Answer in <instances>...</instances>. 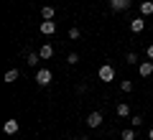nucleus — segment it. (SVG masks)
I'll list each match as a JSON object with an SVG mask.
<instances>
[{"instance_id": "obj_5", "label": "nucleus", "mask_w": 153, "mask_h": 140, "mask_svg": "<svg viewBox=\"0 0 153 140\" xmlns=\"http://www.w3.org/2000/svg\"><path fill=\"white\" fill-rule=\"evenodd\" d=\"M133 5V0H110V8L112 10H128Z\"/></svg>"}, {"instance_id": "obj_14", "label": "nucleus", "mask_w": 153, "mask_h": 140, "mask_svg": "<svg viewBox=\"0 0 153 140\" xmlns=\"http://www.w3.org/2000/svg\"><path fill=\"white\" fill-rule=\"evenodd\" d=\"M120 138H123V140H135V127H125V130L120 133Z\"/></svg>"}, {"instance_id": "obj_9", "label": "nucleus", "mask_w": 153, "mask_h": 140, "mask_svg": "<svg viewBox=\"0 0 153 140\" xmlns=\"http://www.w3.org/2000/svg\"><path fill=\"white\" fill-rule=\"evenodd\" d=\"M54 16H56V10L51 5H44L41 8V18H44V21H54Z\"/></svg>"}, {"instance_id": "obj_3", "label": "nucleus", "mask_w": 153, "mask_h": 140, "mask_svg": "<svg viewBox=\"0 0 153 140\" xmlns=\"http://www.w3.org/2000/svg\"><path fill=\"white\" fill-rule=\"evenodd\" d=\"M100 125H102V112H89V115H87V127L97 130Z\"/></svg>"}, {"instance_id": "obj_6", "label": "nucleus", "mask_w": 153, "mask_h": 140, "mask_svg": "<svg viewBox=\"0 0 153 140\" xmlns=\"http://www.w3.org/2000/svg\"><path fill=\"white\" fill-rule=\"evenodd\" d=\"M138 74L140 76H151L153 74V61H140V64H138Z\"/></svg>"}, {"instance_id": "obj_20", "label": "nucleus", "mask_w": 153, "mask_h": 140, "mask_svg": "<svg viewBox=\"0 0 153 140\" xmlns=\"http://www.w3.org/2000/svg\"><path fill=\"white\" fill-rule=\"evenodd\" d=\"M120 89L123 92H133V81H120Z\"/></svg>"}, {"instance_id": "obj_10", "label": "nucleus", "mask_w": 153, "mask_h": 140, "mask_svg": "<svg viewBox=\"0 0 153 140\" xmlns=\"http://www.w3.org/2000/svg\"><path fill=\"white\" fill-rule=\"evenodd\" d=\"M115 112H117V117H130V107H128V102H120Z\"/></svg>"}, {"instance_id": "obj_8", "label": "nucleus", "mask_w": 153, "mask_h": 140, "mask_svg": "<svg viewBox=\"0 0 153 140\" xmlns=\"http://www.w3.org/2000/svg\"><path fill=\"white\" fill-rule=\"evenodd\" d=\"M143 28H146V21H143V18H133L130 21V31L133 33H140Z\"/></svg>"}, {"instance_id": "obj_18", "label": "nucleus", "mask_w": 153, "mask_h": 140, "mask_svg": "<svg viewBox=\"0 0 153 140\" xmlns=\"http://www.w3.org/2000/svg\"><path fill=\"white\" fill-rule=\"evenodd\" d=\"M79 36H82V31H79V28H69V38H71V41H76Z\"/></svg>"}, {"instance_id": "obj_16", "label": "nucleus", "mask_w": 153, "mask_h": 140, "mask_svg": "<svg viewBox=\"0 0 153 140\" xmlns=\"http://www.w3.org/2000/svg\"><path fill=\"white\" fill-rule=\"evenodd\" d=\"M66 64L76 66V64H79V54H69V56H66Z\"/></svg>"}, {"instance_id": "obj_13", "label": "nucleus", "mask_w": 153, "mask_h": 140, "mask_svg": "<svg viewBox=\"0 0 153 140\" xmlns=\"http://www.w3.org/2000/svg\"><path fill=\"white\" fill-rule=\"evenodd\" d=\"M38 54H41V59H51V56H54V49H51L49 43H44V46L38 49Z\"/></svg>"}, {"instance_id": "obj_2", "label": "nucleus", "mask_w": 153, "mask_h": 140, "mask_svg": "<svg viewBox=\"0 0 153 140\" xmlns=\"http://www.w3.org/2000/svg\"><path fill=\"white\" fill-rule=\"evenodd\" d=\"M51 79H54L51 69H38V71H36V84H38V87H49Z\"/></svg>"}, {"instance_id": "obj_15", "label": "nucleus", "mask_w": 153, "mask_h": 140, "mask_svg": "<svg viewBox=\"0 0 153 140\" xmlns=\"http://www.w3.org/2000/svg\"><path fill=\"white\" fill-rule=\"evenodd\" d=\"M38 61H41V54H33V51H31V54H28V59H26V64H28V66H36Z\"/></svg>"}, {"instance_id": "obj_22", "label": "nucleus", "mask_w": 153, "mask_h": 140, "mask_svg": "<svg viewBox=\"0 0 153 140\" xmlns=\"http://www.w3.org/2000/svg\"><path fill=\"white\" fill-rule=\"evenodd\" d=\"M148 138H151V140H153V127H151V130H148Z\"/></svg>"}, {"instance_id": "obj_4", "label": "nucleus", "mask_w": 153, "mask_h": 140, "mask_svg": "<svg viewBox=\"0 0 153 140\" xmlns=\"http://www.w3.org/2000/svg\"><path fill=\"white\" fill-rule=\"evenodd\" d=\"M3 130H5V135H16L18 130H21V122H18V120H5Z\"/></svg>"}, {"instance_id": "obj_1", "label": "nucleus", "mask_w": 153, "mask_h": 140, "mask_svg": "<svg viewBox=\"0 0 153 140\" xmlns=\"http://www.w3.org/2000/svg\"><path fill=\"white\" fill-rule=\"evenodd\" d=\"M97 79L100 81H112L115 79V69H112V64H102L97 69Z\"/></svg>"}, {"instance_id": "obj_7", "label": "nucleus", "mask_w": 153, "mask_h": 140, "mask_svg": "<svg viewBox=\"0 0 153 140\" xmlns=\"http://www.w3.org/2000/svg\"><path fill=\"white\" fill-rule=\"evenodd\" d=\"M41 33H44V36L56 33V21H44V23H41Z\"/></svg>"}, {"instance_id": "obj_23", "label": "nucleus", "mask_w": 153, "mask_h": 140, "mask_svg": "<svg viewBox=\"0 0 153 140\" xmlns=\"http://www.w3.org/2000/svg\"><path fill=\"white\" fill-rule=\"evenodd\" d=\"M82 140H87V138H82Z\"/></svg>"}, {"instance_id": "obj_12", "label": "nucleus", "mask_w": 153, "mask_h": 140, "mask_svg": "<svg viewBox=\"0 0 153 140\" xmlns=\"http://www.w3.org/2000/svg\"><path fill=\"white\" fill-rule=\"evenodd\" d=\"M18 76H21V71H18V69H8V71H5V81H8V84L18 81Z\"/></svg>"}, {"instance_id": "obj_19", "label": "nucleus", "mask_w": 153, "mask_h": 140, "mask_svg": "<svg viewBox=\"0 0 153 140\" xmlns=\"http://www.w3.org/2000/svg\"><path fill=\"white\" fill-rule=\"evenodd\" d=\"M125 61H128V64H133V66H135V64H138V54H133V51H130V54L125 56Z\"/></svg>"}, {"instance_id": "obj_11", "label": "nucleus", "mask_w": 153, "mask_h": 140, "mask_svg": "<svg viewBox=\"0 0 153 140\" xmlns=\"http://www.w3.org/2000/svg\"><path fill=\"white\" fill-rule=\"evenodd\" d=\"M153 13V0H143L140 3V16H151Z\"/></svg>"}, {"instance_id": "obj_21", "label": "nucleus", "mask_w": 153, "mask_h": 140, "mask_svg": "<svg viewBox=\"0 0 153 140\" xmlns=\"http://www.w3.org/2000/svg\"><path fill=\"white\" fill-rule=\"evenodd\" d=\"M146 54H148V59L153 61V43H151V46H148V51H146Z\"/></svg>"}, {"instance_id": "obj_17", "label": "nucleus", "mask_w": 153, "mask_h": 140, "mask_svg": "<svg viewBox=\"0 0 153 140\" xmlns=\"http://www.w3.org/2000/svg\"><path fill=\"white\" fill-rule=\"evenodd\" d=\"M130 125H133V127H140V125H143V117H140V115H133V117H130Z\"/></svg>"}]
</instances>
